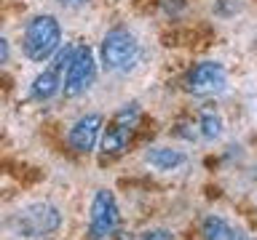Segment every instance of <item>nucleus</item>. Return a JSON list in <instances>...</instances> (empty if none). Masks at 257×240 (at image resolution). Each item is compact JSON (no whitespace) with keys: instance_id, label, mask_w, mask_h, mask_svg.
I'll use <instances>...</instances> for the list:
<instances>
[{"instance_id":"1","label":"nucleus","mask_w":257,"mask_h":240,"mask_svg":"<svg viewBox=\"0 0 257 240\" xmlns=\"http://www.w3.org/2000/svg\"><path fill=\"white\" fill-rule=\"evenodd\" d=\"M62 46V27L54 16H35L27 22L22 35V51L30 62H48Z\"/></svg>"},{"instance_id":"2","label":"nucleus","mask_w":257,"mask_h":240,"mask_svg":"<svg viewBox=\"0 0 257 240\" xmlns=\"http://www.w3.org/2000/svg\"><path fill=\"white\" fill-rule=\"evenodd\" d=\"M59 224H62V214L51 203H32L27 208H22L14 219L16 232L22 238H30V240L54 235L59 230Z\"/></svg>"},{"instance_id":"3","label":"nucleus","mask_w":257,"mask_h":240,"mask_svg":"<svg viewBox=\"0 0 257 240\" xmlns=\"http://www.w3.org/2000/svg\"><path fill=\"white\" fill-rule=\"evenodd\" d=\"M120 211L118 200L110 190H96L91 200V216H88V238L91 240H107L118 232Z\"/></svg>"},{"instance_id":"4","label":"nucleus","mask_w":257,"mask_h":240,"mask_svg":"<svg viewBox=\"0 0 257 240\" xmlns=\"http://www.w3.org/2000/svg\"><path fill=\"white\" fill-rule=\"evenodd\" d=\"M140 120V107L137 104H126L123 110H118L112 120L104 128V136H102V152L104 155H120L126 150L128 139L134 134V126Z\"/></svg>"},{"instance_id":"5","label":"nucleus","mask_w":257,"mask_h":240,"mask_svg":"<svg viewBox=\"0 0 257 240\" xmlns=\"http://www.w3.org/2000/svg\"><path fill=\"white\" fill-rule=\"evenodd\" d=\"M140 48H137V40L128 30L115 27L110 30L102 40V64L107 70H126L128 64L137 59Z\"/></svg>"},{"instance_id":"6","label":"nucleus","mask_w":257,"mask_h":240,"mask_svg":"<svg viewBox=\"0 0 257 240\" xmlns=\"http://www.w3.org/2000/svg\"><path fill=\"white\" fill-rule=\"evenodd\" d=\"M96 62L88 46H78L67 72H64V96H80L94 86Z\"/></svg>"},{"instance_id":"7","label":"nucleus","mask_w":257,"mask_h":240,"mask_svg":"<svg viewBox=\"0 0 257 240\" xmlns=\"http://www.w3.org/2000/svg\"><path fill=\"white\" fill-rule=\"evenodd\" d=\"M225 70L217 62H201L185 75V91L193 96H209L225 88Z\"/></svg>"},{"instance_id":"8","label":"nucleus","mask_w":257,"mask_h":240,"mask_svg":"<svg viewBox=\"0 0 257 240\" xmlns=\"http://www.w3.org/2000/svg\"><path fill=\"white\" fill-rule=\"evenodd\" d=\"M102 126H104L102 115H83V118H78L75 126L70 128V136H67L70 147L75 150L78 155H88V152L96 147V139H99V134H102Z\"/></svg>"},{"instance_id":"9","label":"nucleus","mask_w":257,"mask_h":240,"mask_svg":"<svg viewBox=\"0 0 257 240\" xmlns=\"http://www.w3.org/2000/svg\"><path fill=\"white\" fill-rule=\"evenodd\" d=\"M59 72L62 70H56V67L40 72V75L32 80V86H30V96H32V99H35V102H48L56 91H59V88H64V83L59 80Z\"/></svg>"},{"instance_id":"10","label":"nucleus","mask_w":257,"mask_h":240,"mask_svg":"<svg viewBox=\"0 0 257 240\" xmlns=\"http://www.w3.org/2000/svg\"><path fill=\"white\" fill-rule=\"evenodd\" d=\"M145 160L156 168V171H174L185 163V155L180 150H169V147H153L145 152Z\"/></svg>"},{"instance_id":"11","label":"nucleus","mask_w":257,"mask_h":240,"mask_svg":"<svg viewBox=\"0 0 257 240\" xmlns=\"http://www.w3.org/2000/svg\"><path fill=\"white\" fill-rule=\"evenodd\" d=\"M201 235H204V240H244V235L238 230H233L220 216H206L204 224H201Z\"/></svg>"},{"instance_id":"12","label":"nucleus","mask_w":257,"mask_h":240,"mask_svg":"<svg viewBox=\"0 0 257 240\" xmlns=\"http://www.w3.org/2000/svg\"><path fill=\"white\" fill-rule=\"evenodd\" d=\"M198 128H201V136L204 139H217L222 134V118L217 115L214 110H204L198 118Z\"/></svg>"},{"instance_id":"13","label":"nucleus","mask_w":257,"mask_h":240,"mask_svg":"<svg viewBox=\"0 0 257 240\" xmlns=\"http://www.w3.org/2000/svg\"><path fill=\"white\" fill-rule=\"evenodd\" d=\"M137 240H174V235L169 230H148V232H140Z\"/></svg>"},{"instance_id":"14","label":"nucleus","mask_w":257,"mask_h":240,"mask_svg":"<svg viewBox=\"0 0 257 240\" xmlns=\"http://www.w3.org/2000/svg\"><path fill=\"white\" fill-rule=\"evenodd\" d=\"M62 6H70V8H78V6H86L88 0H59Z\"/></svg>"},{"instance_id":"15","label":"nucleus","mask_w":257,"mask_h":240,"mask_svg":"<svg viewBox=\"0 0 257 240\" xmlns=\"http://www.w3.org/2000/svg\"><path fill=\"white\" fill-rule=\"evenodd\" d=\"M107 240H126V238L120 235V232H115V235H112V238H107Z\"/></svg>"}]
</instances>
